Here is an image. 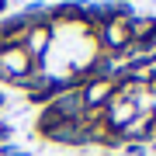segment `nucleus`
Listing matches in <instances>:
<instances>
[{
	"instance_id": "1",
	"label": "nucleus",
	"mask_w": 156,
	"mask_h": 156,
	"mask_svg": "<svg viewBox=\"0 0 156 156\" xmlns=\"http://www.w3.org/2000/svg\"><path fill=\"white\" fill-rule=\"evenodd\" d=\"M128 17L125 11H111L104 14L97 28V45L108 52V56H122V52H132V28H128Z\"/></svg>"
},
{
	"instance_id": "2",
	"label": "nucleus",
	"mask_w": 156,
	"mask_h": 156,
	"mask_svg": "<svg viewBox=\"0 0 156 156\" xmlns=\"http://www.w3.org/2000/svg\"><path fill=\"white\" fill-rule=\"evenodd\" d=\"M38 62L28 56L24 45H0V80H11V83H31Z\"/></svg>"
},
{
	"instance_id": "3",
	"label": "nucleus",
	"mask_w": 156,
	"mask_h": 156,
	"mask_svg": "<svg viewBox=\"0 0 156 156\" xmlns=\"http://www.w3.org/2000/svg\"><path fill=\"white\" fill-rule=\"evenodd\" d=\"M115 90H118V73H97V76H90L80 87L83 108L87 111H104V104L115 97Z\"/></svg>"
},
{
	"instance_id": "4",
	"label": "nucleus",
	"mask_w": 156,
	"mask_h": 156,
	"mask_svg": "<svg viewBox=\"0 0 156 156\" xmlns=\"http://www.w3.org/2000/svg\"><path fill=\"white\" fill-rule=\"evenodd\" d=\"M135 115H139V111H135V101L125 97V94H118V90H115V97L104 104V122H108V128H111L115 139H118V132H122Z\"/></svg>"
},
{
	"instance_id": "5",
	"label": "nucleus",
	"mask_w": 156,
	"mask_h": 156,
	"mask_svg": "<svg viewBox=\"0 0 156 156\" xmlns=\"http://www.w3.org/2000/svg\"><path fill=\"white\" fill-rule=\"evenodd\" d=\"M52 42H56V35H52L49 21H35L31 31H28V38H24V49H28V56H31L35 62H38L45 52L52 49Z\"/></svg>"
},
{
	"instance_id": "6",
	"label": "nucleus",
	"mask_w": 156,
	"mask_h": 156,
	"mask_svg": "<svg viewBox=\"0 0 156 156\" xmlns=\"http://www.w3.org/2000/svg\"><path fill=\"white\" fill-rule=\"evenodd\" d=\"M156 139V128H153V115H135L122 132H118V142H149Z\"/></svg>"
},
{
	"instance_id": "7",
	"label": "nucleus",
	"mask_w": 156,
	"mask_h": 156,
	"mask_svg": "<svg viewBox=\"0 0 156 156\" xmlns=\"http://www.w3.org/2000/svg\"><path fill=\"white\" fill-rule=\"evenodd\" d=\"M132 49H153L156 45V17H132Z\"/></svg>"
},
{
	"instance_id": "8",
	"label": "nucleus",
	"mask_w": 156,
	"mask_h": 156,
	"mask_svg": "<svg viewBox=\"0 0 156 156\" xmlns=\"http://www.w3.org/2000/svg\"><path fill=\"white\" fill-rule=\"evenodd\" d=\"M38 21V17H17V21H7L4 28H0V45H24L28 38L31 24Z\"/></svg>"
},
{
	"instance_id": "9",
	"label": "nucleus",
	"mask_w": 156,
	"mask_h": 156,
	"mask_svg": "<svg viewBox=\"0 0 156 156\" xmlns=\"http://www.w3.org/2000/svg\"><path fill=\"white\" fill-rule=\"evenodd\" d=\"M153 128H156V115H153Z\"/></svg>"
},
{
	"instance_id": "10",
	"label": "nucleus",
	"mask_w": 156,
	"mask_h": 156,
	"mask_svg": "<svg viewBox=\"0 0 156 156\" xmlns=\"http://www.w3.org/2000/svg\"><path fill=\"white\" fill-rule=\"evenodd\" d=\"M0 11H4V0H0Z\"/></svg>"
}]
</instances>
